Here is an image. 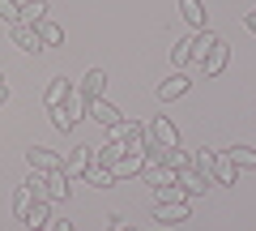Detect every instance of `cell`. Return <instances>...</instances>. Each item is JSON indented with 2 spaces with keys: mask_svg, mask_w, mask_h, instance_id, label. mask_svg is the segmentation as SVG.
<instances>
[{
  "mask_svg": "<svg viewBox=\"0 0 256 231\" xmlns=\"http://www.w3.org/2000/svg\"><path fill=\"white\" fill-rule=\"evenodd\" d=\"M111 133H116V141H124V150H128V154H146V146H150L146 124H137V120H120Z\"/></svg>",
  "mask_w": 256,
  "mask_h": 231,
  "instance_id": "6da1fadb",
  "label": "cell"
},
{
  "mask_svg": "<svg viewBox=\"0 0 256 231\" xmlns=\"http://www.w3.org/2000/svg\"><path fill=\"white\" fill-rule=\"evenodd\" d=\"M82 111H86V99L73 90V99H68V103L52 107V124H56L60 133H73V129H77V120H82Z\"/></svg>",
  "mask_w": 256,
  "mask_h": 231,
  "instance_id": "7a4b0ae2",
  "label": "cell"
},
{
  "mask_svg": "<svg viewBox=\"0 0 256 231\" xmlns=\"http://www.w3.org/2000/svg\"><path fill=\"white\" fill-rule=\"evenodd\" d=\"M26 167L30 171H64V158L47 146H30L26 150Z\"/></svg>",
  "mask_w": 256,
  "mask_h": 231,
  "instance_id": "3957f363",
  "label": "cell"
},
{
  "mask_svg": "<svg viewBox=\"0 0 256 231\" xmlns=\"http://www.w3.org/2000/svg\"><path fill=\"white\" fill-rule=\"evenodd\" d=\"M188 90H192V77L184 73V69H175V73L166 77V82H158V99H162V103H175V99H184Z\"/></svg>",
  "mask_w": 256,
  "mask_h": 231,
  "instance_id": "277c9868",
  "label": "cell"
},
{
  "mask_svg": "<svg viewBox=\"0 0 256 231\" xmlns=\"http://www.w3.org/2000/svg\"><path fill=\"white\" fill-rule=\"evenodd\" d=\"M146 133H150V141H154V146H166V150H175V146H180V129L171 124V116H158V120L150 124Z\"/></svg>",
  "mask_w": 256,
  "mask_h": 231,
  "instance_id": "5b68a950",
  "label": "cell"
},
{
  "mask_svg": "<svg viewBox=\"0 0 256 231\" xmlns=\"http://www.w3.org/2000/svg\"><path fill=\"white\" fill-rule=\"evenodd\" d=\"M73 90H77V86H68V77H52L47 90H43V107L52 111V107H60V103H68V99H73Z\"/></svg>",
  "mask_w": 256,
  "mask_h": 231,
  "instance_id": "8992f818",
  "label": "cell"
},
{
  "mask_svg": "<svg viewBox=\"0 0 256 231\" xmlns=\"http://www.w3.org/2000/svg\"><path fill=\"white\" fill-rule=\"evenodd\" d=\"M102 90H107V73L102 69H90V73L77 82V94H82L86 103H94V99H102Z\"/></svg>",
  "mask_w": 256,
  "mask_h": 231,
  "instance_id": "52a82bcc",
  "label": "cell"
},
{
  "mask_svg": "<svg viewBox=\"0 0 256 231\" xmlns=\"http://www.w3.org/2000/svg\"><path fill=\"white\" fill-rule=\"evenodd\" d=\"M124 154H128V150H124V141H116V137H111V141H102V146H94V150H90V158H94L98 167H107V171H111V167H116V163H120Z\"/></svg>",
  "mask_w": 256,
  "mask_h": 231,
  "instance_id": "ba28073f",
  "label": "cell"
},
{
  "mask_svg": "<svg viewBox=\"0 0 256 231\" xmlns=\"http://www.w3.org/2000/svg\"><path fill=\"white\" fill-rule=\"evenodd\" d=\"M86 116H90V120H98L102 129H116V124L124 120V116H120V111L111 107L107 99H94V103H86Z\"/></svg>",
  "mask_w": 256,
  "mask_h": 231,
  "instance_id": "9c48e42d",
  "label": "cell"
},
{
  "mask_svg": "<svg viewBox=\"0 0 256 231\" xmlns=\"http://www.w3.org/2000/svg\"><path fill=\"white\" fill-rule=\"evenodd\" d=\"M90 150L94 146H73V150H68V158H64V176H68V180H82L86 176V167H90Z\"/></svg>",
  "mask_w": 256,
  "mask_h": 231,
  "instance_id": "30bf717a",
  "label": "cell"
},
{
  "mask_svg": "<svg viewBox=\"0 0 256 231\" xmlns=\"http://www.w3.org/2000/svg\"><path fill=\"white\" fill-rule=\"evenodd\" d=\"M226 65H230V47H226V43L218 39V43L210 47V56L201 60V69H205V77H218V73H222Z\"/></svg>",
  "mask_w": 256,
  "mask_h": 231,
  "instance_id": "8fae6325",
  "label": "cell"
},
{
  "mask_svg": "<svg viewBox=\"0 0 256 231\" xmlns=\"http://www.w3.org/2000/svg\"><path fill=\"white\" fill-rule=\"evenodd\" d=\"M192 214V205L188 201H171V205H154V218H158V227H175V222H184Z\"/></svg>",
  "mask_w": 256,
  "mask_h": 231,
  "instance_id": "7c38bea8",
  "label": "cell"
},
{
  "mask_svg": "<svg viewBox=\"0 0 256 231\" xmlns=\"http://www.w3.org/2000/svg\"><path fill=\"white\" fill-rule=\"evenodd\" d=\"M180 13H184V22H188L192 35L210 30V22H205V5H201V0H180Z\"/></svg>",
  "mask_w": 256,
  "mask_h": 231,
  "instance_id": "4fadbf2b",
  "label": "cell"
},
{
  "mask_svg": "<svg viewBox=\"0 0 256 231\" xmlns=\"http://www.w3.org/2000/svg\"><path fill=\"white\" fill-rule=\"evenodd\" d=\"M141 167H146V154H124L116 167H111V180H116V184H120V180H137Z\"/></svg>",
  "mask_w": 256,
  "mask_h": 231,
  "instance_id": "5bb4252c",
  "label": "cell"
},
{
  "mask_svg": "<svg viewBox=\"0 0 256 231\" xmlns=\"http://www.w3.org/2000/svg\"><path fill=\"white\" fill-rule=\"evenodd\" d=\"M214 184H239V167L230 163L226 150H218V154H214Z\"/></svg>",
  "mask_w": 256,
  "mask_h": 231,
  "instance_id": "9a60e30c",
  "label": "cell"
},
{
  "mask_svg": "<svg viewBox=\"0 0 256 231\" xmlns=\"http://www.w3.org/2000/svg\"><path fill=\"white\" fill-rule=\"evenodd\" d=\"M26 227L30 231H47V227H52V201L34 197V205H30V214H26Z\"/></svg>",
  "mask_w": 256,
  "mask_h": 231,
  "instance_id": "2e32d148",
  "label": "cell"
},
{
  "mask_svg": "<svg viewBox=\"0 0 256 231\" xmlns=\"http://www.w3.org/2000/svg\"><path fill=\"white\" fill-rule=\"evenodd\" d=\"M192 47H196V35H184V39H175L171 43V69H184V65H192Z\"/></svg>",
  "mask_w": 256,
  "mask_h": 231,
  "instance_id": "e0dca14e",
  "label": "cell"
},
{
  "mask_svg": "<svg viewBox=\"0 0 256 231\" xmlns=\"http://www.w3.org/2000/svg\"><path fill=\"white\" fill-rule=\"evenodd\" d=\"M141 180H146L150 188H158V184H171V180H180V176H175L166 163H146L141 167Z\"/></svg>",
  "mask_w": 256,
  "mask_h": 231,
  "instance_id": "ac0fdd59",
  "label": "cell"
},
{
  "mask_svg": "<svg viewBox=\"0 0 256 231\" xmlns=\"http://www.w3.org/2000/svg\"><path fill=\"white\" fill-rule=\"evenodd\" d=\"M13 43H18L22 52H30V56L43 52V43H38V30H34V26H13Z\"/></svg>",
  "mask_w": 256,
  "mask_h": 231,
  "instance_id": "d6986e66",
  "label": "cell"
},
{
  "mask_svg": "<svg viewBox=\"0 0 256 231\" xmlns=\"http://www.w3.org/2000/svg\"><path fill=\"white\" fill-rule=\"evenodd\" d=\"M154 201H158V205H171V201H192V197L184 193L180 180H171V184H158V188H154Z\"/></svg>",
  "mask_w": 256,
  "mask_h": 231,
  "instance_id": "ffe728a7",
  "label": "cell"
},
{
  "mask_svg": "<svg viewBox=\"0 0 256 231\" xmlns=\"http://www.w3.org/2000/svg\"><path fill=\"white\" fill-rule=\"evenodd\" d=\"M34 30H38V43H43V52H47V47H60V43H64V30L56 26L52 18H43Z\"/></svg>",
  "mask_w": 256,
  "mask_h": 231,
  "instance_id": "44dd1931",
  "label": "cell"
},
{
  "mask_svg": "<svg viewBox=\"0 0 256 231\" xmlns=\"http://www.w3.org/2000/svg\"><path fill=\"white\" fill-rule=\"evenodd\" d=\"M175 176H180V184H184V193H188V197H201L205 188H210V180H205V176H196L192 167H184V171H175Z\"/></svg>",
  "mask_w": 256,
  "mask_h": 231,
  "instance_id": "7402d4cb",
  "label": "cell"
},
{
  "mask_svg": "<svg viewBox=\"0 0 256 231\" xmlns=\"http://www.w3.org/2000/svg\"><path fill=\"white\" fill-rule=\"evenodd\" d=\"M192 171H196V176H205L214 184V150H192Z\"/></svg>",
  "mask_w": 256,
  "mask_h": 231,
  "instance_id": "603a6c76",
  "label": "cell"
},
{
  "mask_svg": "<svg viewBox=\"0 0 256 231\" xmlns=\"http://www.w3.org/2000/svg\"><path fill=\"white\" fill-rule=\"evenodd\" d=\"M43 18H47V0H26V5H22V22H18V26H38Z\"/></svg>",
  "mask_w": 256,
  "mask_h": 231,
  "instance_id": "cb8c5ba5",
  "label": "cell"
},
{
  "mask_svg": "<svg viewBox=\"0 0 256 231\" xmlns=\"http://www.w3.org/2000/svg\"><path fill=\"white\" fill-rule=\"evenodd\" d=\"M30 205H34V188H30V184H18V193H13V214H18L22 222H26Z\"/></svg>",
  "mask_w": 256,
  "mask_h": 231,
  "instance_id": "d4e9b609",
  "label": "cell"
},
{
  "mask_svg": "<svg viewBox=\"0 0 256 231\" xmlns=\"http://www.w3.org/2000/svg\"><path fill=\"white\" fill-rule=\"evenodd\" d=\"M226 154H230V163H235L239 171H256V150L252 146H230Z\"/></svg>",
  "mask_w": 256,
  "mask_h": 231,
  "instance_id": "484cf974",
  "label": "cell"
},
{
  "mask_svg": "<svg viewBox=\"0 0 256 231\" xmlns=\"http://www.w3.org/2000/svg\"><path fill=\"white\" fill-rule=\"evenodd\" d=\"M86 184H94V188H111V184H116V180H111V171H107V167H98V163H94V158H90V167H86Z\"/></svg>",
  "mask_w": 256,
  "mask_h": 231,
  "instance_id": "4316f807",
  "label": "cell"
},
{
  "mask_svg": "<svg viewBox=\"0 0 256 231\" xmlns=\"http://www.w3.org/2000/svg\"><path fill=\"white\" fill-rule=\"evenodd\" d=\"M218 43V35H214V30H201V35H196V47H192V60H196V65H201L205 56H210V47Z\"/></svg>",
  "mask_w": 256,
  "mask_h": 231,
  "instance_id": "83f0119b",
  "label": "cell"
},
{
  "mask_svg": "<svg viewBox=\"0 0 256 231\" xmlns=\"http://www.w3.org/2000/svg\"><path fill=\"white\" fill-rule=\"evenodd\" d=\"M162 163L171 167V171H184V167H192V154H184V150L175 146V150H166V158H162Z\"/></svg>",
  "mask_w": 256,
  "mask_h": 231,
  "instance_id": "f1b7e54d",
  "label": "cell"
},
{
  "mask_svg": "<svg viewBox=\"0 0 256 231\" xmlns=\"http://www.w3.org/2000/svg\"><path fill=\"white\" fill-rule=\"evenodd\" d=\"M0 22H9V26L22 22V5H18V0H0Z\"/></svg>",
  "mask_w": 256,
  "mask_h": 231,
  "instance_id": "f546056e",
  "label": "cell"
},
{
  "mask_svg": "<svg viewBox=\"0 0 256 231\" xmlns=\"http://www.w3.org/2000/svg\"><path fill=\"white\" fill-rule=\"evenodd\" d=\"M47 231H73V222H68V218H56V222H52Z\"/></svg>",
  "mask_w": 256,
  "mask_h": 231,
  "instance_id": "4dcf8cb0",
  "label": "cell"
},
{
  "mask_svg": "<svg viewBox=\"0 0 256 231\" xmlns=\"http://www.w3.org/2000/svg\"><path fill=\"white\" fill-rule=\"evenodd\" d=\"M244 26L252 30V35H256V9H252V13H244Z\"/></svg>",
  "mask_w": 256,
  "mask_h": 231,
  "instance_id": "1f68e13d",
  "label": "cell"
},
{
  "mask_svg": "<svg viewBox=\"0 0 256 231\" xmlns=\"http://www.w3.org/2000/svg\"><path fill=\"white\" fill-rule=\"evenodd\" d=\"M9 103V82H0V107Z\"/></svg>",
  "mask_w": 256,
  "mask_h": 231,
  "instance_id": "d6a6232c",
  "label": "cell"
},
{
  "mask_svg": "<svg viewBox=\"0 0 256 231\" xmlns=\"http://www.w3.org/2000/svg\"><path fill=\"white\" fill-rule=\"evenodd\" d=\"M111 231H137V227H128V222H120V227H111Z\"/></svg>",
  "mask_w": 256,
  "mask_h": 231,
  "instance_id": "836d02e7",
  "label": "cell"
},
{
  "mask_svg": "<svg viewBox=\"0 0 256 231\" xmlns=\"http://www.w3.org/2000/svg\"><path fill=\"white\" fill-rule=\"evenodd\" d=\"M158 231H171V227H158Z\"/></svg>",
  "mask_w": 256,
  "mask_h": 231,
  "instance_id": "e575fe53",
  "label": "cell"
},
{
  "mask_svg": "<svg viewBox=\"0 0 256 231\" xmlns=\"http://www.w3.org/2000/svg\"><path fill=\"white\" fill-rule=\"evenodd\" d=\"M0 82H4V73H0Z\"/></svg>",
  "mask_w": 256,
  "mask_h": 231,
  "instance_id": "d590c367",
  "label": "cell"
}]
</instances>
